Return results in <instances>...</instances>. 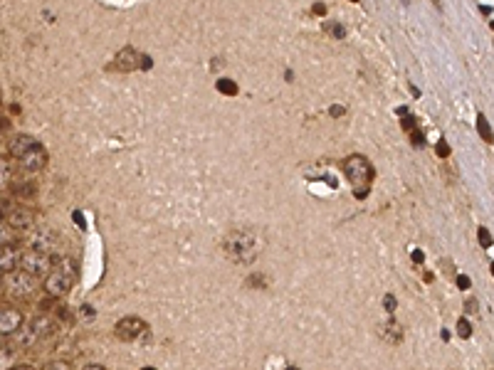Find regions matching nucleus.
<instances>
[{"mask_svg":"<svg viewBox=\"0 0 494 370\" xmlns=\"http://www.w3.org/2000/svg\"><path fill=\"white\" fill-rule=\"evenodd\" d=\"M223 252L235 264H252L262 252V237L254 229H232L223 242Z\"/></svg>","mask_w":494,"mask_h":370,"instance_id":"1","label":"nucleus"},{"mask_svg":"<svg viewBox=\"0 0 494 370\" xmlns=\"http://www.w3.org/2000/svg\"><path fill=\"white\" fill-rule=\"evenodd\" d=\"M74 282H77V264L70 262V259H62L45 276V294L52 296V299H59L74 286Z\"/></svg>","mask_w":494,"mask_h":370,"instance_id":"2","label":"nucleus"},{"mask_svg":"<svg viewBox=\"0 0 494 370\" xmlns=\"http://www.w3.org/2000/svg\"><path fill=\"white\" fill-rule=\"evenodd\" d=\"M343 171H346V178L349 183L353 185V195L361 200L368 195V188H371V180H373V168L363 156H349L346 163H343Z\"/></svg>","mask_w":494,"mask_h":370,"instance_id":"3","label":"nucleus"},{"mask_svg":"<svg viewBox=\"0 0 494 370\" xmlns=\"http://www.w3.org/2000/svg\"><path fill=\"white\" fill-rule=\"evenodd\" d=\"M47 328H50V318H47V316L32 318L28 326H20V331L15 333V336H17V345H20V348H32V345H37V343L47 336Z\"/></svg>","mask_w":494,"mask_h":370,"instance_id":"4","label":"nucleus"},{"mask_svg":"<svg viewBox=\"0 0 494 370\" xmlns=\"http://www.w3.org/2000/svg\"><path fill=\"white\" fill-rule=\"evenodd\" d=\"M20 269H25L32 276H47L52 269V257L42 252V249H28L20 255Z\"/></svg>","mask_w":494,"mask_h":370,"instance_id":"5","label":"nucleus"},{"mask_svg":"<svg viewBox=\"0 0 494 370\" xmlns=\"http://www.w3.org/2000/svg\"><path fill=\"white\" fill-rule=\"evenodd\" d=\"M35 279L37 276H32L28 274L25 269H17L10 271V276H8V294L15 296V299H30L32 296V291H35Z\"/></svg>","mask_w":494,"mask_h":370,"instance_id":"6","label":"nucleus"},{"mask_svg":"<svg viewBox=\"0 0 494 370\" xmlns=\"http://www.w3.org/2000/svg\"><path fill=\"white\" fill-rule=\"evenodd\" d=\"M146 323H143L139 316H126V318H121L116 326H114V333H116V338L124 343H131L136 341V338H141L143 333H146Z\"/></svg>","mask_w":494,"mask_h":370,"instance_id":"7","label":"nucleus"},{"mask_svg":"<svg viewBox=\"0 0 494 370\" xmlns=\"http://www.w3.org/2000/svg\"><path fill=\"white\" fill-rule=\"evenodd\" d=\"M17 160H20V168L25 173H37L47 166V151H45L42 143H35L28 153H23Z\"/></svg>","mask_w":494,"mask_h":370,"instance_id":"8","label":"nucleus"},{"mask_svg":"<svg viewBox=\"0 0 494 370\" xmlns=\"http://www.w3.org/2000/svg\"><path fill=\"white\" fill-rule=\"evenodd\" d=\"M139 64H141V55H139L134 47H124V50L116 55V59L112 62V70H116V72H134V70H139Z\"/></svg>","mask_w":494,"mask_h":370,"instance_id":"9","label":"nucleus"},{"mask_svg":"<svg viewBox=\"0 0 494 370\" xmlns=\"http://www.w3.org/2000/svg\"><path fill=\"white\" fill-rule=\"evenodd\" d=\"M23 313L17 309H0V336H13L23 326Z\"/></svg>","mask_w":494,"mask_h":370,"instance_id":"10","label":"nucleus"},{"mask_svg":"<svg viewBox=\"0 0 494 370\" xmlns=\"http://www.w3.org/2000/svg\"><path fill=\"white\" fill-rule=\"evenodd\" d=\"M20 267V249L15 244H3L0 247V271L10 274Z\"/></svg>","mask_w":494,"mask_h":370,"instance_id":"11","label":"nucleus"},{"mask_svg":"<svg viewBox=\"0 0 494 370\" xmlns=\"http://www.w3.org/2000/svg\"><path fill=\"white\" fill-rule=\"evenodd\" d=\"M35 138L32 136H28V133H17V136H13L10 138V146H8V151H10V156L13 158H20L23 153H28L30 148L35 146Z\"/></svg>","mask_w":494,"mask_h":370,"instance_id":"12","label":"nucleus"},{"mask_svg":"<svg viewBox=\"0 0 494 370\" xmlns=\"http://www.w3.org/2000/svg\"><path fill=\"white\" fill-rule=\"evenodd\" d=\"M378 336H381L385 343H391V345H400V341H403V328H400L398 321H388V323H383V326L378 328Z\"/></svg>","mask_w":494,"mask_h":370,"instance_id":"13","label":"nucleus"},{"mask_svg":"<svg viewBox=\"0 0 494 370\" xmlns=\"http://www.w3.org/2000/svg\"><path fill=\"white\" fill-rule=\"evenodd\" d=\"M8 222H10L15 229H30V227H32V213H30V210H25V207L10 210V215H8Z\"/></svg>","mask_w":494,"mask_h":370,"instance_id":"14","label":"nucleus"},{"mask_svg":"<svg viewBox=\"0 0 494 370\" xmlns=\"http://www.w3.org/2000/svg\"><path fill=\"white\" fill-rule=\"evenodd\" d=\"M50 242H57V237L50 229H42V232H37V235L32 237V247H35V249H42V252L50 249Z\"/></svg>","mask_w":494,"mask_h":370,"instance_id":"15","label":"nucleus"},{"mask_svg":"<svg viewBox=\"0 0 494 370\" xmlns=\"http://www.w3.org/2000/svg\"><path fill=\"white\" fill-rule=\"evenodd\" d=\"M215 89H218L220 94H225V97H235V94H238V84H235L232 79H225V77L215 82Z\"/></svg>","mask_w":494,"mask_h":370,"instance_id":"16","label":"nucleus"},{"mask_svg":"<svg viewBox=\"0 0 494 370\" xmlns=\"http://www.w3.org/2000/svg\"><path fill=\"white\" fill-rule=\"evenodd\" d=\"M10 180H13V168H10V163L5 158H0V190L8 188Z\"/></svg>","mask_w":494,"mask_h":370,"instance_id":"17","label":"nucleus"},{"mask_svg":"<svg viewBox=\"0 0 494 370\" xmlns=\"http://www.w3.org/2000/svg\"><path fill=\"white\" fill-rule=\"evenodd\" d=\"M477 131H480V136L487 143H494V133H492V128H489V121H487L482 114L477 116Z\"/></svg>","mask_w":494,"mask_h":370,"instance_id":"18","label":"nucleus"},{"mask_svg":"<svg viewBox=\"0 0 494 370\" xmlns=\"http://www.w3.org/2000/svg\"><path fill=\"white\" fill-rule=\"evenodd\" d=\"M15 242V227L10 222H0V247Z\"/></svg>","mask_w":494,"mask_h":370,"instance_id":"19","label":"nucleus"},{"mask_svg":"<svg viewBox=\"0 0 494 370\" xmlns=\"http://www.w3.org/2000/svg\"><path fill=\"white\" fill-rule=\"evenodd\" d=\"M324 30L331 37H336V40H343V37H346V28H343L341 22H326Z\"/></svg>","mask_w":494,"mask_h":370,"instance_id":"20","label":"nucleus"},{"mask_svg":"<svg viewBox=\"0 0 494 370\" xmlns=\"http://www.w3.org/2000/svg\"><path fill=\"white\" fill-rule=\"evenodd\" d=\"M400 126H403V131H415L418 128V121H415V116L413 114H405V116H400Z\"/></svg>","mask_w":494,"mask_h":370,"instance_id":"21","label":"nucleus"},{"mask_svg":"<svg viewBox=\"0 0 494 370\" xmlns=\"http://www.w3.org/2000/svg\"><path fill=\"white\" fill-rule=\"evenodd\" d=\"M457 336H460V338H469V336H472V326L467 323L465 318L457 321Z\"/></svg>","mask_w":494,"mask_h":370,"instance_id":"22","label":"nucleus"},{"mask_svg":"<svg viewBox=\"0 0 494 370\" xmlns=\"http://www.w3.org/2000/svg\"><path fill=\"white\" fill-rule=\"evenodd\" d=\"M477 237H480V244H482V247H492V235H489V229H487V227H480Z\"/></svg>","mask_w":494,"mask_h":370,"instance_id":"23","label":"nucleus"},{"mask_svg":"<svg viewBox=\"0 0 494 370\" xmlns=\"http://www.w3.org/2000/svg\"><path fill=\"white\" fill-rule=\"evenodd\" d=\"M395 306H398L395 296H393V294H385V296H383V309H385L388 313H393V311H395Z\"/></svg>","mask_w":494,"mask_h":370,"instance_id":"24","label":"nucleus"},{"mask_svg":"<svg viewBox=\"0 0 494 370\" xmlns=\"http://www.w3.org/2000/svg\"><path fill=\"white\" fill-rule=\"evenodd\" d=\"M410 143H413V146H423V143H425V133H423V131H418V128H415V131H410Z\"/></svg>","mask_w":494,"mask_h":370,"instance_id":"25","label":"nucleus"},{"mask_svg":"<svg viewBox=\"0 0 494 370\" xmlns=\"http://www.w3.org/2000/svg\"><path fill=\"white\" fill-rule=\"evenodd\" d=\"M13 363V353L10 351H0V368H10Z\"/></svg>","mask_w":494,"mask_h":370,"instance_id":"26","label":"nucleus"},{"mask_svg":"<svg viewBox=\"0 0 494 370\" xmlns=\"http://www.w3.org/2000/svg\"><path fill=\"white\" fill-rule=\"evenodd\" d=\"M435 148H438V156H440V158H447V156H450V146H447V141H438V146H435Z\"/></svg>","mask_w":494,"mask_h":370,"instance_id":"27","label":"nucleus"},{"mask_svg":"<svg viewBox=\"0 0 494 370\" xmlns=\"http://www.w3.org/2000/svg\"><path fill=\"white\" fill-rule=\"evenodd\" d=\"M465 311H467V313H477V311H480V304H477V299H467Z\"/></svg>","mask_w":494,"mask_h":370,"instance_id":"28","label":"nucleus"},{"mask_svg":"<svg viewBox=\"0 0 494 370\" xmlns=\"http://www.w3.org/2000/svg\"><path fill=\"white\" fill-rule=\"evenodd\" d=\"M329 114L334 116V119H339V116H343V114H346V109H343L341 104H334V106L329 109Z\"/></svg>","mask_w":494,"mask_h":370,"instance_id":"29","label":"nucleus"},{"mask_svg":"<svg viewBox=\"0 0 494 370\" xmlns=\"http://www.w3.org/2000/svg\"><path fill=\"white\" fill-rule=\"evenodd\" d=\"M311 13L321 17V15H326V5H324V3H314V5H311Z\"/></svg>","mask_w":494,"mask_h":370,"instance_id":"30","label":"nucleus"},{"mask_svg":"<svg viewBox=\"0 0 494 370\" xmlns=\"http://www.w3.org/2000/svg\"><path fill=\"white\" fill-rule=\"evenodd\" d=\"M410 259H413L415 264H423V262H425V255H423V252H420V249H413V255H410Z\"/></svg>","mask_w":494,"mask_h":370,"instance_id":"31","label":"nucleus"},{"mask_svg":"<svg viewBox=\"0 0 494 370\" xmlns=\"http://www.w3.org/2000/svg\"><path fill=\"white\" fill-rule=\"evenodd\" d=\"M457 286H460V289H469V286H472L469 276H457Z\"/></svg>","mask_w":494,"mask_h":370,"instance_id":"32","label":"nucleus"},{"mask_svg":"<svg viewBox=\"0 0 494 370\" xmlns=\"http://www.w3.org/2000/svg\"><path fill=\"white\" fill-rule=\"evenodd\" d=\"M154 67V59L151 57H141V64H139V70H151Z\"/></svg>","mask_w":494,"mask_h":370,"instance_id":"33","label":"nucleus"},{"mask_svg":"<svg viewBox=\"0 0 494 370\" xmlns=\"http://www.w3.org/2000/svg\"><path fill=\"white\" fill-rule=\"evenodd\" d=\"M82 313H84L87 318H94V309H92V306H82Z\"/></svg>","mask_w":494,"mask_h":370,"instance_id":"34","label":"nucleus"},{"mask_svg":"<svg viewBox=\"0 0 494 370\" xmlns=\"http://www.w3.org/2000/svg\"><path fill=\"white\" fill-rule=\"evenodd\" d=\"M74 222H77L79 227H84V217H82V213H74Z\"/></svg>","mask_w":494,"mask_h":370,"instance_id":"35","label":"nucleus"},{"mask_svg":"<svg viewBox=\"0 0 494 370\" xmlns=\"http://www.w3.org/2000/svg\"><path fill=\"white\" fill-rule=\"evenodd\" d=\"M395 111H398V116H405V114H410V109H408V106H398Z\"/></svg>","mask_w":494,"mask_h":370,"instance_id":"36","label":"nucleus"},{"mask_svg":"<svg viewBox=\"0 0 494 370\" xmlns=\"http://www.w3.org/2000/svg\"><path fill=\"white\" fill-rule=\"evenodd\" d=\"M47 368H70V363H50Z\"/></svg>","mask_w":494,"mask_h":370,"instance_id":"37","label":"nucleus"},{"mask_svg":"<svg viewBox=\"0 0 494 370\" xmlns=\"http://www.w3.org/2000/svg\"><path fill=\"white\" fill-rule=\"evenodd\" d=\"M0 289H3V271H0Z\"/></svg>","mask_w":494,"mask_h":370,"instance_id":"38","label":"nucleus"},{"mask_svg":"<svg viewBox=\"0 0 494 370\" xmlns=\"http://www.w3.org/2000/svg\"><path fill=\"white\" fill-rule=\"evenodd\" d=\"M492 276H494V262H492Z\"/></svg>","mask_w":494,"mask_h":370,"instance_id":"39","label":"nucleus"},{"mask_svg":"<svg viewBox=\"0 0 494 370\" xmlns=\"http://www.w3.org/2000/svg\"><path fill=\"white\" fill-rule=\"evenodd\" d=\"M351 3H358V0H351Z\"/></svg>","mask_w":494,"mask_h":370,"instance_id":"40","label":"nucleus"},{"mask_svg":"<svg viewBox=\"0 0 494 370\" xmlns=\"http://www.w3.org/2000/svg\"><path fill=\"white\" fill-rule=\"evenodd\" d=\"M492 30H494V22H492Z\"/></svg>","mask_w":494,"mask_h":370,"instance_id":"41","label":"nucleus"}]
</instances>
